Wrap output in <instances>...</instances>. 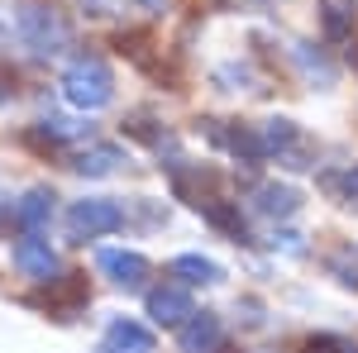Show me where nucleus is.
<instances>
[{
	"label": "nucleus",
	"instance_id": "f257e3e1",
	"mask_svg": "<svg viewBox=\"0 0 358 353\" xmlns=\"http://www.w3.org/2000/svg\"><path fill=\"white\" fill-rule=\"evenodd\" d=\"M62 96L77 110H101L115 101V72L101 53H77L62 72Z\"/></svg>",
	"mask_w": 358,
	"mask_h": 353
},
{
	"label": "nucleus",
	"instance_id": "f03ea898",
	"mask_svg": "<svg viewBox=\"0 0 358 353\" xmlns=\"http://www.w3.org/2000/svg\"><path fill=\"white\" fill-rule=\"evenodd\" d=\"M15 29L34 53H67L72 48V20L57 10V5H43V0H24L15 10Z\"/></svg>",
	"mask_w": 358,
	"mask_h": 353
},
{
	"label": "nucleus",
	"instance_id": "7ed1b4c3",
	"mask_svg": "<svg viewBox=\"0 0 358 353\" xmlns=\"http://www.w3.org/2000/svg\"><path fill=\"white\" fill-rule=\"evenodd\" d=\"M124 224V210L115 206L110 196H86V201H72V210H67V239H101V234H115Z\"/></svg>",
	"mask_w": 358,
	"mask_h": 353
},
{
	"label": "nucleus",
	"instance_id": "20e7f679",
	"mask_svg": "<svg viewBox=\"0 0 358 353\" xmlns=\"http://www.w3.org/2000/svg\"><path fill=\"white\" fill-rule=\"evenodd\" d=\"M86 301H91V291H86V277L67 272V277H48V282H43V291H38V296H29V305L48 310V315H57V320H72Z\"/></svg>",
	"mask_w": 358,
	"mask_h": 353
},
{
	"label": "nucleus",
	"instance_id": "39448f33",
	"mask_svg": "<svg viewBox=\"0 0 358 353\" xmlns=\"http://www.w3.org/2000/svg\"><path fill=\"white\" fill-rule=\"evenodd\" d=\"M96 268L106 272L120 291H138V287L148 282L153 263H148L143 253H134V248H101V253H96Z\"/></svg>",
	"mask_w": 358,
	"mask_h": 353
},
{
	"label": "nucleus",
	"instance_id": "423d86ee",
	"mask_svg": "<svg viewBox=\"0 0 358 353\" xmlns=\"http://www.w3.org/2000/svg\"><path fill=\"white\" fill-rule=\"evenodd\" d=\"M148 315H153V325H163V329H182L196 315L192 291H187V287H177V282L153 287V291H148Z\"/></svg>",
	"mask_w": 358,
	"mask_h": 353
},
{
	"label": "nucleus",
	"instance_id": "0eeeda50",
	"mask_svg": "<svg viewBox=\"0 0 358 353\" xmlns=\"http://www.w3.org/2000/svg\"><path fill=\"white\" fill-rule=\"evenodd\" d=\"M96 353H153V329L120 315V320H110V325H106V334H101Z\"/></svg>",
	"mask_w": 358,
	"mask_h": 353
},
{
	"label": "nucleus",
	"instance_id": "6e6552de",
	"mask_svg": "<svg viewBox=\"0 0 358 353\" xmlns=\"http://www.w3.org/2000/svg\"><path fill=\"white\" fill-rule=\"evenodd\" d=\"M177 344H182V353H215V349L224 344L220 315H210V310H196L192 320L177 329Z\"/></svg>",
	"mask_w": 358,
	"mask_h": 353
},
{
	"label": "nucleus",
	"instance_id": "1a4fd4ad",
	"mask_svg": "<svg viewBox=\"0 0 358 353\" xmlns=\"http://www.w3.org/2000/svg\"><path fill=\"white\" fill-rule=\"evenodd\" d=\"M10 258H15V268L24 272V277H34V282H48L57 272V253L48 248V239H38V234H24Z\"/></svg>",
	"mask_w": 358,
	"mask_h": 353
},
{
	"label": "nucleus",
	"instance_id": "9d476101",
	"mask_svg": "<svg viewBox=\"0 0 358 353\" xmlns=\"http://www.w3.org/2000/svg\"><path fill=\"white\" fill-rule=\"evenodd\" d=\"M53 201H57V196L48 187H29L24 196L15 201V224H20L24 234H38V229L53 219Z\"/></svg>",
	"mask_w": 358,
	"mask_h": 353
},
{
	"label": "nucleus",
	"instance_id": "9b49d317",
	"mask_svg": "<svg viewBox=\"0 0 358 353\" xmlns=\"http://www.w3.org/2000/svg\"><path fill=\"white\" fill-rule=\"evenodd\" d=\"M253 210H258V215H268V219H292L296 210H301V196H296L292 187L268 182V187L253 191Z\"/></svg>",
	"mask_w": 358,
	"mask_h": 353
},
{
	"label": "nucleus",
	"instance_id": "f8f14e48",
	"mask_svg": "<svg viewBox=\"0 0 358 353\" xmlns=\"http://www.w3.org/2000/svg\"><path fill=\"white\" fill-rule=\"evenodd\" d=\"M172 277H182L187 287H220L224 268L210 263V258H201V253H182V258H172Z\"/></svg>",
	"mask_w": 358,
	"mask_h": 353
},
{
	"label": "nucleus",
	"instance_id": "ddd939ff",
	"mask_svg": "<svg viewBox=\"0 0 358 353\" xmlns=\"http://www.w3.org/2000/svg\"><path fill=\"white\" fill-rule=\"evenodd\" d=\"M358 24V0H320V29H325V38H349Z\"/></svg>",
	"mask_w": 358,
	"mask_h": 353
},
{
	"label": "nucleus",
	"instance_id": "4468645a",
	"mask_svg": "<svg viewBox=\"0 0 358 353\" xmlns=\"http://www.w3.org/2000/svg\"><path fill=\"white\" fill-rule=\"evenodd\" d=\"M124 163V148H115V143H91V148H82V153H77V172H82V177H110L115 167Z\"/></svg>",
	"mask_w": 358,
	"mask_h": 353
},
{
	"label": "nucleus",
	"instance_id": "2eb2a0df",
	"mask_svg": "<svg viewBox=\"0 0 358 353\" xmlns=\"http://www.w3.org/2000/svg\"><path fill=\"white\" fill-rule=\"evenodd\" d=\"M196 210L210 219L220 234H229L234 244H244V239H248V234H244V215H239L234 206H224V201H215V196H210V201H206V206H196Z\"/></svg>",
	"mask_w": 358,
	"mask_h": 353
},
{
	"label": "nucleus",
	"instance_id": "dca6fc26",
	"mask_svg": "<svg viewBox=\"0 0 358 353\" xmlns=\"http://www.w3.org/2000/svg\"><path fill=\"white\" fill-rule=\"evenodd\" d=\"M258 143H263V153H282V148L296 143V124H292V120H268V124L258 129Z\"/></svg>",
	"mask_w": 358,
	"mask_h": 353
},
{
	"label": "nucleus",
	"instance_id": "f3484780",
	"mask_svg": "<svg viewBox=\"0 0 358 353\" xmlns=\"http://www.w3.org/2000/svg\"><path fill=\"white\" fill-rule=\"evenodd\" d=\"M320 187L330 191L334 201L354 206V201H358V167H349V172H325V177H320Z\"/></svg>",
	"mask_w": 358,
	"mask_h": 353
},
{
	"label": "nucleus",
	"instance_id": "a211bd4d",
	"mask_svg": "<svg viewBox=\"0 0 358 353\" xmlns=\"http://www.w3.org/2000/svg\"><path fill=\"white\" fill-rule=\"evenodd\" d=\"M310 353H358V344L334 339V334H315V339H310Z\"/></svg>",
	"mask_w": 358,
	"mask_h": 353
},
{
	"label": "nucleus",
	"instance_id": "6ab92c4d",
	"mask_svg": "<svg viewBox=\"0 0 358 353\" xmlns=\"http://www.w3.org/2000/svg\"><path fill=\"white\" fill-rule=\"evenodd\" d=\"M10 101H15V72L0 67V106H10Z\"/></svg>",
	"mask_w": 358,
	"mask_h": 353
},
{
	"label": "nucleus",
	"instance_id": "aec40b11",
	"mask_svg": "<svg viewBox=\"0 0 358 353\" xmlns=\"http://www.w3.org/2000/svg\"><path fill=\"white\" fill-rule=\"evenodd\" d=\"M134 10H143V15H163L167 10V0H129Z\"/></svg>",
	"mask_w": 358,
	"mask_h": 353
},
{
	"label": "nucleus",
	"instance_id": "412c9836",
	"mask_svg": "<svg viewBox=\"0 0 358 353\" xmlns=\"http://www.w3.org/2000/svg\"><path fill=\"white\" fill-rule=\"evenodd\" d=\"M0 34H5V29H0Z\"/></svg>",
	"mask_w": 358,
	"mask_h": 353
}]
</instances>
